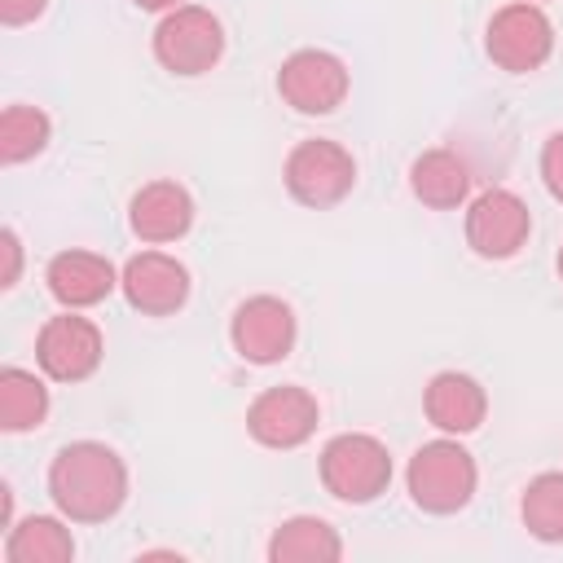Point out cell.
I'll return each instance as SVG.
<instances>
[{"label": "cell", "mask_w": 563, "mask_h": 563, "mask_svg": "<svg viewBox=\"0 0 563 563\" xmlns=\"http://www.w3.org/2000/svg\"><path fill=\"white\" fill-rule=\"evenodd\" d=\"M150 44H154V57L163 70L194 79V75H207L224 57V26L202 4H176L158 18Z\"/></svg>", "instance_id": "cell-5"}, {"label": "cell", "mask_w": 563, "mask_h": 563, "mask_svg": "<svg viewBox=\"0 0 563 563\" xmlns=\"http://www.w3.org/2000/svg\"><path fill=\"white\" fill-rule=\"evenodd\" d=\"M0 251H4V273H0V286L13 290L18 277H22V242L13 229H0Z\"/></svg>", "instance_id": "cell-23"}, {"label": "cell", "mask_w": 563, "mask_h": 563, "mask_svg": "<svg viewBox=\"0 0 563 563\" xmlns=\"http://www.w3.org/2000/svg\"><path fill=\"white\" fill-rule=\"evenodd\" d=\"M523 528L545 541V545H563V471H541L528 479L523 501H519Z\"/></svg>", "instance_id": "cell-20"}, {"label": "cell", "mask_w": 563, "mask_h": 563, "mask_svg": "<svg viewBox=\"0 0 563 563\" xmlns=\"http://www.w3.org/2000/svg\"><path fill=\"white\" fill-rule=\"evenodd\" d=\"M559 282H563V246H559Z\"/></svg>", "instance_id": "cell-27"}, {"label": "cell", "mask_w": 563, "mask_h": 563, "mask_svg": "<svg viewBox=\"0 0 563 563\" xmlns=\"http://www.w3.org/2000/svg\"><path fill=\"white\" fill-rule=\"evenodd\" d=\"M48 9V0H0V22L4 26H26Z\"/></svg>", "instance_id": "cell-24"}, {"label": "cell", "mask_w": 563, "mask_h": 563, "mask_svg": "<svg viewBox=\"0 0 563 563\" xmlns=\"http://www.w3.org/2000/svg\"><path fill=\"white\" fill-rule=\"evenodd\" d=\"M422 413L444 435H471L488 418V391L479 387V378H471L462 369H440L422 387Z\"/></svg>", "instance_id": "cell-14"}, {"label": "cell", "mask_w": 563, "mask_h": 563, "mask_svg": "<svg viewBox=\"0 0 563 563\" xmlns=\"http://www.w3.org/2000/svg\"><path fill=\"white\" fill-rule=\"evenodd\" d=\"M119 290L141 317H172L189 303V268L167 251H141L123 264Z\"/></svg>", "instance_id": "cell-12"}, {"label": "cell", "mask_w": 563, "mask_h": 563, "mask_svg": "<svg viewBox=\"0 0 563 563\" xmlns=\"http://www.w3.org/2000/svg\"><path fill=\"white\" fill-rule=\"evenodd\" d=\"M44 282L62 308H97L119 286V273L97 251H57L44 268Z\"/></svg>", "instance_id": "cell-15"}, {"label": "cell", "mask_w": 563, "mask_h": 563, "mask_svg": "<svg viewBox=\"0 0 563 563\" xmlns=\"http://www.w3.org/2000/svg\"><path fill=\"white\" fill-rule=\"evenodd\" d=\"M0 528H13V488L0 484Z\"/></svg>", "instance_id": "cell-25"}, {"label": "cell", "mask_w": 563, "mask_h": 563, "mask_svg": "<svg viewBox=\"0 0 563 563\" xmlns=\"http://www.w3.org/2000/svg\"><path fill=\"white\" fill-rule=\"evenodd\" d=\"M321 422V405L308 387L299 383H282V387H264L251 405H246V435L264 449H299L312 440Z\"/></svg>", "instance_id": "cell-10"}, {"label": "cell", "mask_w": 563, "mask_h": 563, "mask_svg": "<svg viewBox=\"0 0 563 563\" xmlns=\"http://www.w3.org/2000/svg\"><path fill=\"white\" fill-rule=\"evenodd\" d=\"M299 339V321L295 308L277 295H251L233 308L229 321V343L246 365H277L295 352Z\"/></svg>", "instance_id": "cell-9"}, {"label": "cell", "mask_w": 563, "mask_h": 563, "mask_svg": "<svg viewBox=\"0 0 563 563\" xmlns=\"http://www.w3.org/2000/svg\"><path fill=\"white\" fill-rule=\"evenodd\" d=\"M317 475H321V488L334 501L365 506V501L387 493V484H391V453L369 431H343V435L325 440V449L317 457Z\"/></svg>", "instance_id": "cell-3"}, {"label": "cell", "mask_w": 563, "mask_h": 563, "mask_svg": "<svg viewBox=\"0 0 563 563\" xmlns=\"http://www.w3.org/2000/svg\"><path fill=\"white\" fill-rule=\"evenodd\" d=\"M136 9H145V13H167V9H176L180 0H132Z\"/></svg>", "instance_id": "cell-26"}, {"label": "cell", "mask_w": 563, "mask_h": 563, "mask_svg": "<svg viewBox=\"0 0 563 563\" xmlns=\"http://www.w3.org/2000/svg\"><path fill=\"white\" fill-rule=\"evenodd\" d=\"M48 497L70 523H106L128 501V462L101 440H70L48 462Z\"/></svg>", "instance_id": "cell-1"}, {"label": "cell", "mask_w": 563, "mask_h": 563, "mask_svg": "<svg viewBox=\"0 0 563 563\" xmlns=\"http://www.w3.org/2000/svg\"><path fill=\"white\" fill-rule=\"evenodd\" d=\"M532 211L515 189H484L466 207V246L479 260H510L528 246Z\"/></svg>", "instance_id": "cell-11"}, {"label": "cell", "mask_w": 563, "mask_h": 563, "mask_svg": "<svg viewBox=\"0 0 563 563\" xmlns=\"http://www.w3.org/2000/svg\"><path fill=\"white\" fill-rule=\"evenodd\" d=\"M106 334L92 317H79V308H66L48 317L35 334V365L53 383H84L101 369Z\"/></svg>", "instance_id": "cell-7"}, {"label": "cell", "mask_w": 563, "mask_h": 563, "mask_svg": "<svg viewBox=\"0 0 563 563\" xmlns=\"http://www.w3.org/2000/svg\"><path fill=\"white\" fill-rule=\"evenodd\" d=\"M405 484H409V501L427 515H457L462 506H471L475 488H479V466L466 453V444H457V435H440L413 449L409 466H405Z\"/></svg>", "instance_id": "cell-2"}, {"label": "cell", "mask_w": 563, "mask_h": 563, "mask_svg": "<svg viewBox=\"0 0 563 563\" xmlns=\"http://www.w3.org/2000/svg\"><path fill=\"white\" fill-rule=\"evenodd\" d=\"M343 559V537L321 515H290L268 537V563H334Z\"/></svg>", "instance_id": "cell-17"}, {"label": "cell", "mask_w": 563, "mask_h": 563, "mask_svg": "<svg viewBox=\"0 0 563 563\" xmlns=\"http://www.w3.org/2000/svg\"><path fill=\"white\" fill-rule=\"evenodd\" d=\"M409 189H413V198H418L422 207H431V211H453V207H462L466 194H471V167H466L453 150H444V145L422 150V154L409 163Z\"/></svg>", "instance_id": "cell-16"}, {"label": "cell", "mask_w": 563, "mask_h": 563, "mask_svg": "<svg viewBox=\"0 0 563 563\" xmlns=\"http://www.w3.org/2000/svg\"><path fill=\"white\" fill-rule=\"evenodd\" d=\"M53 136V119L40 106H4L0 114V163L18 167L26 158H35Z\"/></svg>", "instance_id": "cell-21"}, {"label": "cell", "mask_w": 563, "mask_h": 563, "mask_svg": "<svg viewBox=\"0 0 563 563\" xmlns=\"http://www.w3.org/2000/svg\"><path fill=\"white\" fill-rule=\"evenodd\" d=\"M128 224L141 242L163 246V242H180L194 229V198L185 185L176 180H150L132 194L128 202Z\"/></svg>", "instance_id": "cell-13"}, {"label": "cell", "mask_w": 563, "mask_h": 563, "mask_svg": "<svg viewBox=\"0 0 563 563\" xmlns=\"http://www.w3.org/2000/svg\"><path fill=\"white\" fill-rule=\"evenodd\" d=\"M62 515H26L4 532V563H70L75 537Z\"/></svg>", "instance_id": "cell-18"}, {"label": "cell", "mask_w": 563, "mask_h": 563, "mask_svg": "<svg viewBox=\"0 0 563 563\" xmlns=\"http://www.w3.org/2000/svg\"><path fill=\"white\" fill-rule=\"evenodd\" d=\"M484 48L506 75H532L554 53V22L537 0H510L488 18Z\"/></svg>", "instance_id": "cell-6"}, {"label": "cell", "mask_w": 563, "mask_h": 563, "mask_svg": "<svg viewBox=\"0 0 563 563\" xmlns=\"http://www.w3.org/2000/svg\"><path fill=\"white\" fill-rule=\"evenodd\" d=\"M352 75L330 48H295L277 66V97L295 114H334L347 101Z\"/></svg>", "instance_id": "cell-8"}, {"label": "cell", "mask_w": 563, "mask_h": 563, "mask_svg": "<svg viewBox=\"0 0 563 563\" xmlns=\"http://www.w3.org/2000/svg\"><path fill=\"white\" fill-rule=\"evenodd\" d=\"M541 180H545L550 198L563 202V132H554V136L541 145Z\"/></svg>", "instance_id": "cell-22"}, {"label": "cell", "mask_w": 563, "mask_h": 563, "mask_svg": "<svg viewBox=\"0 0 563 563\" xmlns=\"http://www.w3.org/2000/svg\"><path fill=\"white\" fill-rule=\"evenodd\" d=\"M282 185L299 207L325 211L334 202H343L356 185V158L347 145L330 141V136H308L299 141L286 163H282Z\"/></svg>", "instance_id": "cell-4"}, {"label": "cell", "mask_w": 563, "mask_h": 563, "mask_svg": "<svg viewBox=\"0 0 563 563\" xmlns=\"http://www.w3.org/2000/svg\"><path fill=\"white\" fill-rule=\"evenodd\" d=\"M48 418V387L22 365L0 369V431H35Z\"/></svg>", "instance_id": "cell-19"}]
</instances>
